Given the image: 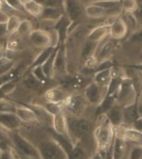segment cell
I'll use <instances>...</instances> for the list:
<instances>
[{
    "label": "cell",
    "instance_id": "8fae6325",
    "mask_svg": "<svg viewBox=\"0 0 142 159\" xmlns=\"http://www.w3.org/2000/svg\"><path fill=\"white\" fill-rule=\"evenodd\" d=\"M70 94H67L66 89L62 86H57L50 88L45 92V99L47 102H52L56 104H63Z\"/></svg>",
    "mask_w": 142,
    "mask_h": 159
},
{
    "label": "cell",
    "instance_id": "f1b7e54d",
    "mask_svg": "<svg viewBox=\"0 0 142 159\" xmlns=\"http://www.w3.org/2000/svg\"><path fill=\"white\" fill-rule=\"evenodd\" d=\"M43 7H56L65 10V0H35Z\"/></svg>",
    "mask_w": 142,
    "mask_h": 159
},
{
    "label": "cell",
    "instance_id": "ac0fdd59",
    "mask_svg": "<svg viewBox=\"0 0 142 159\" xmlns=\"http://www.w3.org/2000/svg\"><path fill=\"white\" fill-rule=\"evenodd\" d=\"M106 116L115 128L123 124V108L116 103L114 106L107 111Z\"/></svg>",
    "mask_w": 142,
    "mask_h": 159
},
{
    "label": "cell",
    "instance_id": "d6986e66",
    "mask_svg": "<svg viewBox=\"0 0 142 159\" xmlns=\"http://www.w3.org/2000/svg\"><path fill=\"white\" fill-rule=\"evenodd\" d=\"M136 108V103L130 106L123 108V124L127 127L132 128L135 121L139 119Z\"/></svg>",
    "mask_w": 142,
    "mask_h": 159
},
{
    "label": "cell",
    "instance_id": "8992f818",
    "mask_svg": "<svg viewBox=\"0 0 142 159\" xmlns=\"http://www.w3.org/2000/svg\"><path fill=\"white\" fill-rule=\"evenodd\" d=\"M107 93V88L102 87L92 80L85 87L83 94L91 105L97 106L104 99Z\"/></svg>",
    "mask_w": 142,
    "mask_h": 159
},
{
    "label": "cell",
    "instance_id": "f907efd6",
    "mask_svg": "<svg viewBox=\"0 0 142 159\" xmlns=\"http://www.w3.org/2000/svg\"><path fill=\"white\" fill-rule=\"evenodd\" d=\"M20 1H21V2H22V4L24 5L25 3H27V2H29V1H31V0H20Z\"/></svg>",
    "mask_w": 142,
    "mask_h": 159
},
{
    "label": "cell",
    "instance_id": "83f0119b",
    "mask_svg": "<svg viewBox=\"0 0 142 159\" xmlns=\"http://www.w3.org/2000/svg\"><path fill=\"white\" fill-rule=\"evenodd\" d=\"M17 105L6 99L0 100V114H15Z\"/></svg>",
    "mask_w": 142,
    "mask_h": 159
},
{
    "label": "cell",
    "instance_id": "277c9868",
    "mask_svg": "<svg viewBox=\"0 0 142 159\" xmlns=\"http://www.w3.org/2000/svg\"><path fill=\"white\" fill-rule=\"evenodd\" d=\"M10 139L17 152L22 156V157L41 158L37 147L34 146L29 140L18 133L17 130L11 132Z\"/></svg>",
    "mask_w": 142,
    "mask_h": 159
},
{
    "label": "cell",
    "instance_id": "2e32d148",
    "mask_svg": "<svg viewBox=\"0 0 142 159\" xmlns=\"http://www.w3.org/2000/svg\"><path fill=\"white\" fill-rule=\"evenodd\" d=\"M65 12L72 22H76L82 16V10L77 0H65Z\"/></svg>",
    "mask_w": 142,
    "mask_h": 159
},
{
    "label": "cell",
    "instance_id": "816d5d0a",
    "mask_svg": "<svg viewBox=\"0 0 142 159\" xmlns=\"http://www.w3.org/2000/svg\"><path fill=\"white\" fill-rule=\"evenodd\" d=\"M2 0H0V9L2 8Z\"/></svg>",
    "mask_w": 142,
    "mask_h": 159
},
{
    "label": "cell",
    "instance_id": "44dd1931",
    "mask_svg": "<svg viewBox=\"0 0 142 159\" xmlns=\"http://www.w3.org/2000/svg\"><path fill=\"white\" fill-rule=\"evenodd\" d=\"M111 69L112 68L100 70L95 72L93 75V81L101 86L107 88L111 80Z\"/></svg>",
    "mask_w": 142,
    "mask_h": 159
},
{
    "label": "cell",
    "instance_id": "7402d4cb",
    "mask_svg": "<svg viewBox=\"0 0 142 159\" xmlns=\"http://www.w3.org/2000/svg\"><path fill=\"white\" fill-rule=\"evenodd\" d=\"M116 104V95L115 94H106L104 99L97 107L96 114L97 116L102 114H106L111 108Z\"/></svg>",
    "mask_w": 142,
    "mask_h": 159
},
{
    "label": "cell",
    "instance_id": "f5cc1de1",
    "mask_svg": "<svg viewBox=\"0 0 142 159\" xmlns=\"http://www.w3.org/2000/svg\"></svg>",
    "mask_w": 142,
    "mask_h": 159
},
{
    "label": "cell",
    "instance_id": "5b68a950",
    "mask_svg": "<svg viewBox=\"0 0 142 159\" xmlns=\"http://www.w3.org/2000/svg\"><path fill=\"white\" fill-rule=\"evenodd\" d=\"M37 148L41 159H68L66 151L52 137L42 142Z\"/></svg>",
    "mask_w": 142,
    "mask_h": 159
},
{
    "label": "cell",
    "instance_id": "d6a6232c",
    "mask_svg": "<svg viewBox=\"0 0 142 159\" xmlns=\"http://www.w3.org/2000/svg\"><path fill=\"white\" fill-rule=\"evenodd\" d=\"M44 109L49 113L51 115H55L58 114L60 112L63 111V104H56V103H52V102L46 101V104L43 105Z\"/></svg>",
    "mask_w": 142,
    "mask_h": 159
},
{
    "label": "cell",
    "instance_id": "cb8c5ba5",
    "mask_svg": "<svg viewBox=\"0 0 142 159\" xmlns=\"http://www.w3.org/2000/svg\"><path fill=\"white\" fill-rule=\"evenodd\" d=\"M86 12L87 16L92 18H101V17H104L107 15H110L108 11L98 5H96L95 3L88 6L86 8Z\"/></svg>",
    "mask_w": 142,
    "mask_h": 159
},
{
    "label": "cell",
    "instance_id": "8d00e7d4",
    "mask_svg": "<svg viewBox=\"0 0 142 159\" xmlns=\"http://www.w3.org/2000/svg\"><path fill=\"white\" fill-rule=\"evenodd\" d=\"M122 7L124 8L127 12H135L138 7V2L136 0H123Z\"/></svg>",
    "mask_w": 142,
    "mask_h": 159
},
{
    "label": "cell",
    "instance_id": "4fadbf2b",
    "mask_svg": "<svg viewBox=\"0 0 142 159\" xmlns=\"http://www.w3.org/2000/svg\"><path fill=\"white\" fill-rule=\"evenodd\" d=\"M21 125L22 121L16 114H0V126L7 131H17Z\"/></svg>",
    "mask_w": 142,
    "mask_h": 159
},
{
    "label": "cell",
    "instance_id": "ffe728a7",
    "mask_svg": "<svg viewBox=\"0 0 142 159\" xmlns=\"http://www.w3.org/2000/svg\"><path fill=\"white\" fill-rule=\"evenodd\" d=\"M64 9L61 8H56V7H43L42 15L39 18L46 22H51L53 23L58 21V20L64 16Z\"/></svg>",
    "mask_w": 142,
    "mask_h": 159
},
{
    "label": "cell",
    "instance_id": "ba28073f",
    "mask_svg": "<svg viewBox=\"0 0 142 159\" xmlns=\"http://www.w3.org/2000/svg\"><path fill=\"white\" fill-rule=\"evenodd\" d=\"M88 102L85 98L83 94H70L67 100L63 104L65 109H67L69 114L76 115V116H82L85 109H87Z\"/></svg>",
    "mask_w": 142,
    "mask_h": 159
},
{
    "label": "cell",
    "instance_id": "4316f807",
    "mask_svg": "<svg viewBox=\"0 0 142 159\" xmlns=\"http://www.w3.org/2000/svg\"><path fill=\"white\" fill-rule=\"evenodd\" d=\"M21 22H22V20L20 19L19 17H17L16 15L9 16L7 21V29L8 35L14 34V33L17 32V30L19 27Z\"/></svg>",
    "mask_w": 142,
    "mask_h": 159
},
{
    "label": "cell",
    "instance_id": "30bf717a",
    "mask_svg": "<svg viewBox=\"0 0 142 159\" xmlns=\"http://www.w3.org/2000/svg\"><path fill=\"white\" fill-rule=\"evenodd\" d=\"M54 75L56 73L61 75H67V54H66V47L64 42H60L58 44L57 53L54 60Z\"/></svg>",
    "mask_w": 142,
    "mask_h": 159
},
{
    "label": "cell",
    "instance_id": "52a82bcc",
    "mask_svg": "<svg viewBox=\"0 0 142 159\" xmlns=\"http://www.w3.org/2000/svg\"><path fill=\"white\" fill-rule=\"evenodd\" d=\"M30 42L36 48L45 49L51 46H55L52 32L44 29H33L28 35Z\"/></svg>",
    "mask_w": 142,
    "mask_h": 159
},
{
    "label": "cell",
    "instance_id": "7c38bea8",
    "mask_svg": "<svg viewBox=\"0 0 142 159\" xmlns=\"http://www.w3.org/2000/svg\"><path fill=\"white\" fill-rule=\"evenodd\" d=\"M128 27L122 17H117L110 24L109 36L115 40H121L128 33Z\"/></svg>",
    "mask_w": 142,
    "mask_h": 159
},
{
    "label": "cell",
    "instance_id": "ee69618b",
    "mask_svg": "<svg viewBox=\"0 0 142 159\" xmlns=\"http://www.w3.org/2000/svg\"><path fill=\"white\" fill-rule=\"evenodd\" d=\"M107 153V152H103L95 150V152L92 154V156L90 157L89 159H106Z\"/></svg>",
    "mask_w": 142,
    "mask_h": 159
},
{
    "label": "cell",
    "instance_id": "9c48e42d",
    "mask_svg": "<svg viewBox=\"0 0 142 159\" xmlns=\"http://www.w3.org/2000/svg\"><path fill=\"white\" fill-rule=\"evenodd\" d=\"M115 42H116V40L113 39L108 36L107 38L102 40V42H100L97 44L93 57L97 60L99 63L110 59L115 48V45H116Z\"/></svg>",
    "mask_w": 142,
    "mask_h": 159
},
{
    "label": "cell",
    "instance_id": "e575fe53",
    "mask_svg": "<svg viewBox=\"0 0 142 159\" xmlns=\"http://www.w3.org/2000/svg\"><path fill=\"white\" fill-rule=\"evenodd\" d=\"M129 44L141 45L142 44V30H138L132 33L126 41Z\"/></svg>",
    "mask_w": 142,
    "mask_h": 159
},
{
    "label": "cell",
    "instance_id": "5bb4252c",
    "mask_svg": "<svg viewBox=\"0 0 142 159\" xmlns=\"http://www.w3.org/2000/svg\"><path fill=\"white\" fill-rule=\"evenodd\" d=\"M52 127L55 133L63 135V136L69 137L68 128H67V115L64 113V111L60 112L58 114L52 116Z\"/></svg>",
    "mask_w": 142,
    "mask_h": 159
},
{
    "label": "cell",
    "instance_id": "9a60e30c",
    "mask_svg": "<svg viewBox=\"0 0 142 159\" xmlns=\"http://www.w3.org/2000/svg\"><path fill=\"white\" fill-rule=\"evenodd\" d=\"M15 114H17V116L19 118L22 123L32 124L38 121L37 114L31 107L26 105H17Z\"/></svg>",
    "mask_w": 142,
    "mask_h": 159
},
{
    "label": "cell",
    "instance_id": "c3c4849f",
    "mask_svg": "<svg viewBox=\"0 0 142 159\" xmlns=\"http://www.w3.org/2000/svg\"><path fill=\"white\" fill-rule=\"evenodd\" d=\"M6 94L3 93V91L2 90V89L0 88V100H2V99H6Z\"/></svg>",
    "mask_w": 142,
    "mask_h": 159
},
{
    "label": "cell",
    "instance_id": "7dc6e473",
    "mask_svg": "<svg viewBox=\"0 0 142 159\" xmlns=\"http://www.w3.org/2000/svg\"><path fill=\"white\" fill-rule=\"evenodd\" d=\"M9 16L2 9H0V22H7Z\"/></svg>",
    "mask_w": 142,
    "mask_h": 159
},
{
    "label": "cell",
    "instance_id": "d590c367",
    "mask_svg": "<svg viewBox=\"0 0 142 159\" xmlns=\"http://www.w3.org/2000/svg\"><path fill=\"white\" fill-rule=\"evenodd\" d=\"M128 159H142V145H135L130 150Z\"/></svg>",
    "mask_w": 142,
    "mask_h": 159
},
{
    "label": "cell",
    "instance_id": "f546056e",
    "mask_svg": "<svg viewBox=\"0 0 142 159\" xmlns=\"http://www.w3.org/2000/svg\"><path fill=\"white\" fill-rule=\"evenodd\" d=\"M31 74H32L38 81L41 82L42 84H44L45 82L47 81V80L48 79L47 76V75L45 74L42 65L32 67V68H31Z\"/></svg>",
    "mask_w": 142,
    "mask_h": 159
},
{
    "label": "cell",
    "instance_id": "484cf974",
    "mask_svg": "<svg viewBox=\"0 0 142 159\" xmlns=\"http://www.w3.org/2000/svg\"><path fill=\"white\" fill-rule=\"evenodd\" d=\"M56 47H57V46H51V47H47V48H45V49H42V52L37 55V57H36V58L34 59V61H33V62L32 63V67L43 64V63L49 58L50 56L52 54V52H54ZM32 67H31V68H32Z\"/></svg>",
    "mask_w": 142,
    "mask_h": 159
},
{
    "label": "cell",
    "instance_id": "b9f144b4",
    "mask_svg": "<svg viewBox=\"0 0 142 159\" xmlns=\"http://www.w3.org/2000/svg\"><path fill=\"white\" fill-rule=\"evenodd\" d=\"M136 108L140 118H142V90L140 92L137 96Z\"/></svg>",
    "mask_w": 142,
    "mask_h": 159
},
{
    "label": "cell",
    "instance_id": "7bdbcfd3",
    "mask_svg": "<svg viewBox=\"0 0 142 159\" xmlns=\"http://www.w3.org/2000/svg\"><path fill=\"white\" fill-rule=\"evenodd\" d=\"M134 15L136 17L137 22L142 26V2L138 3V7H137V9L135 10Z\"/></svg>",
    "mask_w": 142,
    "mask_h": 159
},
{
    "label": "cell",
    "instance_id": "681fc988",
    "mask_svg": "<svg viewBox=\"0 0 142 159\" xmlns=\"http://www.w3.org/2000/svg\"><path fill=\"white\" fill-rule=\"evenodd\" d=\"M4 57V51L2 49V47H0V61H1Z\"/></svg>",
    "mask_w": 142,
    "mask_h": 159
},
{
    "label": "cell",
    "instance_id": "f6af8a7d",
    "mask_svg": "<svg viewBox=\"0 0 142 159\" xmlns=\"http://www.w3.org/2000/svg\"><path fill=\"white\" fill-rule=\"evenodd\" d=\"M10 148H12V147L7 139H0V152L7 151Z\"/></svg>",
    "mask_w": 142,
    "mask_h": 159
},
{
    "label": "cell",
    "instance_id": "60d3db41",
    "mask_svg": "<svg viewBox=\"0 0 142 159\" xmlns=\"http://www.w3.org/2000/svg\"><path fill=\"white\" fill-rule=\"evenodd\" d=\"M17 157L15 155L13 149L10 148L7 151L1 152L0 154V159H17Z\"/></svg>",
    "mask_w": 142,
    "mask_h": 159
},
{
    "label": "cell",
    "instance_id": "7a4b0ae2",
    "mask_svg": "<svg viewBox=\"0 0 142 159\" xmlns=\"http://www.w3.org/2000/svg\"><path fill=\"white\" fill-rule=\"evenodd\" d=\"M66 115L68 134L74 145L85 142L90 134H93V127L90 120L82 116H76L71 114Z\"/></svg>",
    "mask_w": 142,
    "mask_h": 159
},
{
    "label": "cell",
    "instance_id": "3957f363",
    "mask_svg": "<svg viewBox=\"0 0 142 159\" xmlns=\"http://www.w3.org/2000/svg\"><path fill=\"white\" fill-rule=\"evenodd\" d=\"M138 93L131 78L125 76L116 94V103L122 108L130 106L136 103Z\"/></svg>",
    "mask_w": 142,
    "mask_h": 159
},
{
    "label": "cell",
    "instance_id": "f35d334b",
    "mask_svg": "<svg viewBox=\"0 0 142 159\" xmlns=\"http://www.w3.org/2000/svg\"><path fill=\"white\" fill-rule=\"evenodd\" d=\"M3 2L13 10H16V11L24 10V6L20 0H3Z\"/></svg>",
    "mask_w": 142,
    "mask_h": 159
},
{
    "label": "cell",
    "instance_id": "4dcf8cb0",
    "mask_svg": "<svg viewBox=\"0 0 142 159\" xmlns=\"http://www.w3.org/2000/svg\"><path fill=\"white\" fill-rule=\"evenodd\" d=\"M15 66L14 60L8 58L7 57H4L1 61H0V75L7 73L12 70Z\"/></svg>",
    "mask_w": 142,
    "mask_h": 159
},
{
    "label": "cell",
    "instance_id": "1f68e13d",
    "mask_svg": "<svg viewBox=\"0 0 142 159\" xmlns=\"http://www.w3.org/2000/svg\"><path fill=\"white\" fill-rule=\"evenodd\" d=\"M32 24L29 20H22L20 23L19 27L17 28V32L20 36H24V35H29V33L32 31Z\"/></svg>",
    "mask_w": 142,
    "mask_h": 159
},
{
    "label": "cell",
    "instance_id": "74e56055",
    "mask_svg": "<svg viewBox=\"0 0 142 159\" xmlns=\"http://www.w3.org/2000/svg\"><path fill=\"white\" fill-rule=\"evenodd\" d=\"M23 83L28 88H37V87L40 86L42 83L37 80L32 74H30L29 75H27V77H25Z\"/></svg>",
    "mask_w": 142,
    "mask_h": 159
},
{
    "label": "cell",
    "instance_id": "ab89813d",
    "mask_svg": "<svg viewBox=\"0 0 142 159\" xmlns=\"http://www.w3.org/2000/svg\"><path fill=\"white\" fill-rule=\"evenodd\" d=\"M7 35V22H0V47H2V44L5 42Z\"/></svg>",
    "mask_w": 142,
    "mask_h": 159
},
{
    "label": "cell",
    "instance_id": "836d02e7",
    "mask_svg": "<svg viewBox=\"0 0 142 159\" xmlns=\"http://www.w3.org/2000/svg\"><path fill=\"white\" fill-rule=\"evenodd\" d=\"M16 87H17L16 80H10V81L6 82L4 84H2V85H0V88L2 89L3 93L6 94V96H8V95L12 94V92L15 90V89H16Z\"/></svg>",
    "mask_w": 142,
    "mask_h": 159
},
{
    "label": "cell",
    "instance_id": "bcb514c9",
    "mask_svg": "<svg viewBox=\"0 0 142 159\" xmlns=\"http://www.w3.org/2000/svg\"><path fill=\"white\" fill-rule=\"evenodd\" d=\"M132 128H134L135 129H136L138 131L142 132V118H139L137 119Z\"/></svg>",
    "mask_w": 142,
    "mask_h": 159
},
{
    "label": "cell",
    "instance_id": "e0dca14e",
    "mask_svg": "<svg viewBox=\"0 0 142 159\" xmlns=\"http://www.w3.org/2000/svg\"><path fill=\"white\" fill-rule=\"evenodd\" d=\"M110 25H102L95 27L94 29L90 31L87 35V39L96 43H99L102 40L107 38L109 36Z\"/></svg>",
    "mask_w": 142,
    "mask_h": 159
},
{
    "label": "cell",
    "instance_id": "603a6c76",
    "mask_svg": "<svg viewBox=\"0 0 142 159\" xmlns=\"http://www.w3.org/2000/svg\"><path fill=\"white\" fill-rule=\"evenodd\" d=\"M97 44L98 43H96V42H92L87 39H86L82 42L80 56H81V58L84 61V62H86L89 58L94 56Z\"/></svg>",
    "mask_w": 142,
    "mask_h": 159
},
{
    "label": "cell",
    "instance_id": "6da1fadb",
    "mask_svg": "<svg viewBox=\"0 0 142 159\" xmlns=\"http://www.w3.org/2000/svg\"><path fill=\"white\" fill-rule=\"evenodd\" d=\"M93 139L97 151L107 152L112 146L115 139V127L106 114L98 116L97 125L93 129Z\"/></svg>",
    "mask_w": 142,
    "mask_h": 159
},
{
    "label": "cell",
    "instance_id": "d4e9b609",
    "mask_svg": "<svg viewBox=\"0 0 142 159\" xmlns=\"http://www.w3.org/2000/svg\"><path fill=\"white\" fill-rule=\"evenodd\" d=\"M23 6H24V11H26L30 15H32V17H41L42 10H43V7L41 4H39L37 1L31 0L29 2H27V3H25Z\"/></svg>",
    "mask_w": 142,
    "mask_h": 159
}]
</instances>
